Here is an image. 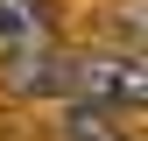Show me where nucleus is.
Masks as SVG:
<instances>
[{
  "label": "nucleus",
  "mask_w": 148,
  "mask_h": 141,
  "mask_svg": "<svg viewBox=\"0 0 148 141\" xmlns=\"http://www.w3.org/2000/svg\"><path fill=\"white\" fill-rule=\"evenodd\" d=\"M7 92H21V99H64V85H71V57L57 42H28V49H7Z\"/></svg>",
  "instance_id": "f03ea898"
},
{
  "label": "nucleus",
  "mask_w": 148,
  "mask_h": 141,
  "mask_svg": "<svg viewBox=\"0 0 148 141\" xmlns=\"http://www.w3.org/2000/svg\"><path fill=\"white\" fill-rule=\"evenodd\" d=\"M28 42H49L42 0H0V49H28Z\"/></svg>",
  "instance_id": "20e7f679"
},
{
  "label": "nucleus",
  "mask_w": 148,
  "mask_h": 141,
  "mask_svg": "<svg viewBox=\"0 0 148 141\" xmlns=\"http://www.w3.org/2000/svg\"><path fill=\"white\" fill-rule=\"evenodd\" d=\"M57 141H141V134H134V127H120V113H99V106H78V99H64Z\"/></svg>",
  "instance_id": "7ed1b4c3"
},
{
  "label": "nucleus",
  "mask_w": 148,
  "mask_h": 141,
  "mask_svg": "<svg viewBox=\"0 0 148 141\" xmlns=\"http://www.w3.org/2000/svg\"><path fill=\"white\" fill-rule=\"evenodd\" d=\"M64 99L78 106H99V113H141L148 99V78H141V57H127V49H92V57H71V85Z\"/></svg>",
  "instance_id": "f257e3e1"
}]
</instances>
